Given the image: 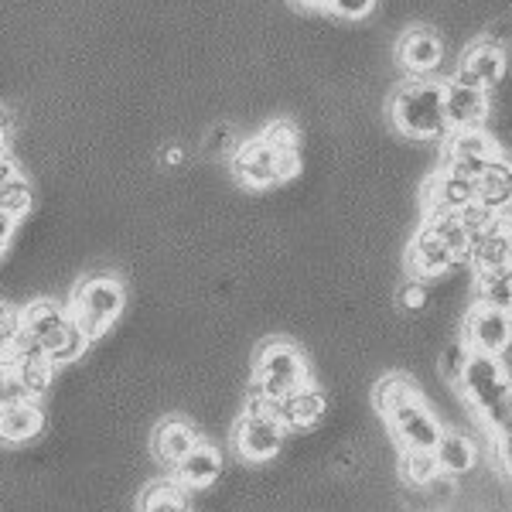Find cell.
I'll use <instances>...</instances> for the list:
<instances>
[{
	"label": "cell",
	"instance_id": "6da1fadb",
	"mask_svg": "<svg viewBox=\"0 0 512 512\" xmlns=\"http://www.w3.org/2000/svg\"><path fill=\"white\" fill-rule=\"evenodd\" d=\"M390 120L410 140H444L448 120H444L441 82L431 76H410L403 86H396L390 99Z\"/></svg>",
	"mask_w": 512,
	"mask_h": 512
},
{
	"label": "cell",
	"instance_id": "7a4b0ae2",
	"mask_svg": "<svg viewBox=\"0 0 512 512\" xmlns=\"http://www.w3.org/2000/svg\"><path fill=\"white\" fill-rule=\"evenodd\" d=\"M21 328L41 345L45 359L52 366H72L89 349L86 335L72 321L69 304H59L55 297H38L21 311Z\"/></svg>",
	"mask_w": 512,
	"mask_h": 512
},
{
	"label": "cell",
	"instance_id": "3957f363",
	"mask_svg": "<svg viewBox=\"0 0 512 512\" xmlns=\"http://www.w3.org/2000/svg\"><path fill=\"white\" fill-rule=\"evenodd\" d=\"M458 390L485 417L492 434L502 431V427H512V376L502 366V355H468Z\"/></svg>",
	"mask_w": 512,
	"mask_h": 512
},
{
	"label": "cell",
	"instance_id": "277c9868",
	"mask_svg": "<svg viewBox=\"0 0 512 512\" xmlns=\"http://www.w3.org/2000/svg\"><path fill=\"white\" fill-rule=\"evenodd\" d=\"M308 383H311L308 359H304V352L294 342H287V338H267L256 349L250 390L280 403L287 393H294L297 386H308Z\"/></svg>",
	"mask_w": 512,
	"mask_h": 512
},
{
	"label": "cell",
	"instance_id": "5b68a950",
	"mask_svg": "<svg viewBox=\"0 0 512 512\" xmlns=\"http://www.w3.org/2000/svg\"><path fill=\"white\" fill-rule=\"evenodd\" d=\"M123 308H127V291H123L120 280L110 274H96V277L82 280L69 301L72 321H76V328L86 335V342H96V338H103L110 332L120 321Z\"/></svg>",
	"mask_w": 512,
	"mask_h": 512
},
{
	"label": "cell",
	"instance_id": "8992f818",
	"mask_svg": "<svg viewBox=\"0 0 512 512\" xmlns=\"http://www.w3.org/2000/svg\"><path fill=\"white\" fill-rule=\"evenodd\" d=\"M284 424L277 414H256V410H243L236 431H233V448L243 461L250 465H267L274 461L280 448H284Z\"/></svg>",
	"mask_w": 512,
	"mask_h": 512
},
{
	"label": "cell",
	"instance_id": "52a82bcc",
	"mask_svg": "<svg viewBox=\"0 0 512 512\" xmlns=\"http://www.w3.org/2000/svg\"><path fill=\"white\" fill-rule=\"evenodd\" d=\"M386 427H390L393 441L400 448H420V451H434L437 441H441L444 427L441 420L434 417V410L427 407L420 396L407 400L403 407H396L393 414H386Z\"/></svg>",
	"mask_w": 512,
	"mask_h": 512
},
{
	"label": "cell",
	"instance_id": "ba28073f",
	"mask_svg": "<svg viewBox=\"0 0 512 512\" xmlns=\"http://www.w3.org/2000/svg\"><path fill=\"white\" fill-rule=\"evenodd\" d=\"M468 352L478 355H506L512 345V311L489 308V304H475L465 315V338Z\"/></svg>",
	"mask_w": 512,
	"mask_h": 512
},
{
	"label": "cell",
	"instance_id": "9c48e42d",
	"mask_svg": "<svg viewBox=\"0 0 512 512\" xmlns=\"http://www.w3.org/2000/svg\"><path fill=\"white\" fill-rule=\"evenodd\" d=\"M233 175L243 181L246 188H256V192L280 185V178H277V151L263 137H253V140H246V144H236V151H233Z\"/></svg>",
	"mask_w": 512,
	"mask_h": 512
},
{
	"label": "cell",
	"instance_id": "30bf717a",
	"mask_svg": "<svg viewBox=\"0 0 512 512\" xmlns=\"http://www.w3.org/2000/svg\"><path fill=\"white\" fill-rule=\"evenodd\" d=\"M506 69H509V62L499 45H492V41H475V45L461 55V65H458V72H454V79L489 93V89H495L506 79Z\"/></svg>",
	"mask_w": 512,
	"mask_h": 512
},
{
	"label": "cell",
	"instance_id": "8fae6325",
	"mask_svg": "<svg viewBox=\"0 0 512 512\" xmlns=\"http://www.w3.org/2000/svg\"><path fill=\"white\" fill-rule=\"evenodd\" d=\"M441 93H444V120H448V130L482 127L485 117H489V93L485 89L451 79L441 82Z\"/></svg>",
	"mask_w": 512,
	"mask_h": 512
},
{
	"label": "cell",
	"instance_id": "7c38bea8",
	"mask_svg": "<svg viewBox=\"0 0 512 512\" xmlns=\"http://www.w3.org/2000/svg\"><path fill=\"white\" fill-rule=\"evenodd\" d=\"M444 59V45L431 28H410L403 31L400 45H396V62L410 72V76H434L437 65Z\"/></svg>",
	"mask_w": 512,
	"mask_h": 512
},
{
	"label": "cell",
	"instance_id": "4fadbf2b",
	"mask_svg": "<svg viewBox=\"0 0 512 512\" xmlns=\"http://www.w3.org/2000/svg\"><path fill=\"white\" fill-rule=\"evenodd\" d=\"M454 256L448 246L437 239L431 229L427 226H420L417 229V236L410 239V250H407V267H410V277L414 280H437V277H444L448 270L454 267Z\"/></svg>",
	"mask_w": 512,
	"mask_h": 512
},
{
	"label": "cell",
	"instance_id": "5bb4252c",
	"mask_svg": "<svg viewBox=\"0 0 512 512\" xmlns=\"http://www.w3.org/2000/svg\"><path fill=\"white\" fill-rule=\"evenodd\" d=\"M175 482L181 485L185 492H202V489H209V485H216L219 482V475H222V454L212 448V444H195L192 451L185 454V458L178 461L175 468Z\"/></svg>",
	"mask_w": 512,
	"mask_h": 512
},
{
	"label": "cell",
	"instance_id": "9a60e30c",
	"mask_svg": "<svg viewBox=\"0 0 512 512\" xmlns=\"http://www.w3.org/2000/svg\"><path fill=\"white\" fill-rule=\"evenodd\" d=\"M195 444H202V434H198V427L188 424V420H161L151 437L154 458L168 468H175Z\"/></svg>",
	"mask_w": 512,
	"mask_h": 512
},
{
	"label": "cell",
	"instance_id": "2e32d148",
	"mask_svg": "<svg viewBox=\"0 0 512 512\" xmlns=\"http://www.w3.org/2000/svg\"><path fill=\"white\" fill-rule=\"evenodd\" d=\"M41 431H45V410L38 407V400L0 407V444L18 448V444L35 441Z\"/></svg>",
	"mask_w": 512,
	"mask_h": 512
},
{
	"label": "cell",
	"instance_id": "e0dca14e",
	"mask_svg": "<svg viewBox=\"0 0 512 512\" xmlns=\"http://www.w3.org/2000/svg\"><path fill=\"white\" fill-rule=\"evenodd\" d=\"M277 417L284 424V431H308L315 427L321 417H325V396H321L315 386H297L294 393H287L284 400L277 403Z\"/></svg>",
	"mask_w": 512,
	"mask_h": 512
},
{
	"label": "cell",
	"instance_id": "ac0fdd59",
	"mask_svg": "<svg viewBox=\"0 0 512 512\" xmlns=\"http://www.w3.org/2000/svg\"><path fill=\"white\" fill-rule=\"evenodd\" d=\"M472 267H475V277H492V274H506L512 270V236L509 233H499V229H485V233L475 236V246H472Z\"/></svg>",
	"mask_w": 512,
	"mask_h": 512
},
{
	"label": "cell",
	"instance_id": "d6986e66",
	"mask_svg": "<svg viewBox=\"0 0 512 512\" xmlns=\"http://www.w3.org/2000/svg\"><path fill=\"white\" fill-rule=\"evenodd\" d=\"M434 458H437V468H441L444 475H465V472H472V468H475L478 448H475V441L468 434L444 431L441 441H437V448H434Z\"/></svg>",
	"mask_w": 512,
	"mask_h": 512
},
{
	"label": "cell",
	"instance_id": "ffe728a7",
	"mask_svg": "<svg viewBox=\"0 0 512 512\" xmlns=\"http://www.w3.org/2000/svg\"><path fill=\"white\" fill-rule=\"evenodd\" d=\"M506 154L485 127L448 130L444 137V158H499Z\"/></svg>",
	"mask_w": 512,
	"mask_h": 512
},
{
	"label": "cell",
	"instance_id": "44dd1931",
	"mask_svg": "<svg viewBox=\"0 0 512 512\" xmlns=\"http://www.w3.org/2000/svg\"><path fill=\"white\" fill-rule=\"evenodd\" d=\"M478 188V202H485L489 209H499L502 202L512 198V158L509 154H499V158H489L485 171L475 181Z\"/></svg>",
	"mask_w": 512,
	"mask_h": 512
},
{
	"label": "cell",
	"instance_id": "7402d4cb",
	"mask_svg": "<svg viewBox=\"0 0 512 512\" xmlns=\"http://www.w3.org/2000/svg\"><path fill=\"white\" fill-rule=\"evenodd\" d=\"M478 198V188L472 178H458V175H448V171H441V175L431 178V185H427V209L431 205H441V209H465L468 202H475Z\"/></svg>",
	"mask_w": 512,
	"mask_h": 512
},
{
	"label": "cell",
	"instance_id": "603a6c76",
	"mask_svg": "<svg viewBox=\"0 0 512 512\" xmlns=\"http://www.w3.org/2000/svg\"><path fill=\"white\" fill-rule=\"evenodd\" d=\"M137 512H188V492L171 482H151L137 499Z\"/></svg>",
	"mask_w": 512,
	"mask_h": 512
},
{
	"label": "cell",
	"instance_id": "cb8c5ba5",
	"mask_svg": "<svg viewBox=\"0 0 512 512\" xmlns=\"http://www.w3.org/2000/svg\"><path fill=\"white\" fill-rule=\"evenodd\" d=\"M417 393V386L410 383L407 376H400V373H390V376H383L376 383V390H373V403H376V410L379 414H393L396 407H403L407 400H414Z\"/></svg>",
	"mask_w": 512,
	"mask_h": 512
},
{
	"label": "cell",
	"instance_id": "d4e9b609",
	"mask_svg": "<svg viewBox=\"0 0 512 512\" xmlns=\"http://www.w3.org/2000/svg\"><path fill=\"white\" fill-rule=\"evenodd\" d=\"M14 369H18V376H21V383L28 386V393H31V400H41L48 390H52V383H55V366L45 359V355H38V359H7Z\"/></svg>",
	"mask_w": 512,
	"mask_h": 512
},
{
	"label": "cell",
	"instance_id": "484cf974",
	"mask_svg": "<svg viewBox=\"0 0 512 512\" xmlns=\"http://www.w3.org/2000/svg\"><path fill=\"white\" fill-rule=\"evenodd\" d=\"M437 472H441V468H437L434 451H420V448H403L400 451V478L410 485V489L427 485Z\"/></svg>",
	"mask_w": 512,
	"mask_h": 512
},
{
	"label": "cell",
	"instance_id": "4316f807",
	"mask_svg": "<svg viewBox=\"0 0 512 512\" xmlns=\"http://www.w3.org/2000/svg\"><path fill=\"white\" fill-rule=\"evenodd\" d=\"M478 304L512 311V270H506V274H492V277H478Z\"/></svg>",
	"mask_w": 512,
	"mask_h": 512
},
{
	"label": "cell",
	"instance_id": "83f0119b",
	"mask_svg": "<svg viewBox=\"0 0 512 512\" xmlns=\"http://www.w3.org/2000/svg\"><path fill=\"white\" fill-rule=\"evenodd\" d=\"M31 185H28V178L24 175H14L11 181H7L4 188H0V209L7 212V216H14V219H24L31 212Z\"/></svg>",
	"mask_w": 512,
	"mask_h": 512
},
{
	"label": "cell",
	"instance_id": "f1b7e54d",
	"mask_svg": "<svg viewBox=\"0 0 512 512\" xmlns=\"http://www.w3.org/2000/svg\"><path fill=\"white\" fill-rule=\"evenodd\" d=\"M263 140H267L274 151H301V127L287 117H277L263 127Z\"/></svg>",
	"mask_w": 512,
	"mask_h": 512
},
{
	"label": "cell",
	"instance_id": "f546056e",
	"mask_svg": "<svg viewBox=\"0 0 512 512\" xmlns=\"http://www.w3.org/2000/svg\"><path fill=\"white\" fill-rule=\"evenodd\" d=\"M31 393L28 386L21 383L18 369L7 359H0V407H14V403H28Z\"/></svg>",
	"mask_w": 512,
	"mask_h": 512
},
{
	"label": "cell",
	"instance_id": "4dcf8cb0",
	"mask_svg": "<svg viewBox=\"0 0 512 512\" xmlns=\"http://www.w3.org/2000/svg\"><path fill=\"white\" fill-rule=\"evenodd\" d=\"M468 345L465 342H451L448 349L441 352V359H437V369H441V376L448 379V383L458 386L461 383V373H465V362H468Z\"/></svg>",
	"mask_w": 512,
	"mask_h": 512
},
{
	"label": "cell",
	"instance_id": "1f68e13d",
	"mask_svg": "<svg viewBox=\"0 0 512 512\" xmlns=\"http://www.w3.org/2000/svg\"><path fill=\"white\" fill-rule=\"evenodd\" d=\"M18 335H21V311L7 308V304L0 301V359H7V355H11Z\"/></svg>",
	"mask_w": 512,
	"mask_h": 512
},
{
	"label": "cell",
	"instance_id": "d6a6232c",
	"mask_svg": "<svg viewBox=\"0 0 512 512\" xmlns=\"http://www.w3.org/2000/svg\"><path fill=\"white\" fill-rule=\"evenodd\" d=\"M417 492L424 495V499L431 502V506H441V509H444V506H451V502H454V492H458V489H454V478H451V475L437 472V475L431 478V482L420 485Z\"/></svg>",
	"mask_w": 512,
	"mask_h": 512
},
{
	"label": "cell",
	"instance_id": "836d02e7",
	"mask_svg": "<svg viewBox=\"0 0 512 512\" xmlns=\"http://www.w3.org/2000/svg\"><path fill=\"white\" fill-rule=\"evenodd\" d=\"M328 11L342 21H366L376 11V0H328Z\"/></svg>",
	"mask_w": 512,
	"mask_h": 512
},
{
	"label": "cell",
	"instance_id": "e575fe53",
	"mask_svg": "<svg viewBox=\"0 0 512 512\" xmlns=\"http://www.w3.org/2000/svg\"><path fill=\"white\" fill-rule=\"evenodd\" d=\"M396 301H400V308H403V311H424V308H427V284H424V280H414V277H410L407 284L400 287Z\"/></svg>",
	"mask_w": 512,
	"mask_h": 512
},
{
	"label": "cell",
	"instance_id": "d590c367",
	"mask_svg": "<svg viewBox=\"0 0 512 512\" xmlns=\"http://www.w3.org/2000/svg\"><path fill=\"white\" fill-rule=\"evenodd\" d=\"M205 151H209V154H233L236 151L233 127H229V123H219V127H212L209 137H205Z\"/></svg>",
	"mask_w": 512,
	"mask_h": 512
},
{
	"label": "cell",
	"instance_id": "8d00e7d4",
	"mask_svg": "<svg viewBox=\"0 0 512 512\" xmlns=\"http://www.w3.org/2000/svg\"><path fill=\"white\" fill-rule=\"evenodd\" d=\"M495 461L506 475H512V427L495 431Z\"/></svg>",
	"mask_w": 512,
	"mask_h": 512
},
{
	"label": "cell",
	"instance_id": "74e56055",
	"mask_svg": "<svg viewBox=\"0 0 512 512\" xmlns=\"http://www.w3.org/2000/svg\"><path fill=\"white\" fill-rule=\"evenodd\" d=\"M14 233H18V219H14V216H7V212L0 209V253H4L7 246H11Z\"/></svg>",
	"mask_w": 512,
	"mask_h": 512
},
{
	"label": "cell",
	"instance_id": "f35d334b",
	"mask_svg": "<svg viewBox=\"0 0 512 512\" xmlns=\"http://www.w3.org/2000/svg\"><path fill=\"white\" fill-rule=\"evenodd\" d=\"M492 226L499 229V233H509L512 236V198H509V202H502L499 209H495Z\"/></svg>",
	"mask_w": 512,
	"mask_h": 512
},
{
	"label": "cell",
	"instance_id": "ab89813d",
	"mask_svg": "<svg viewBox=\"0 0 512 512\" xmlns=\"http://www.w3.org/2000/svg\"><path fill=\"white\" fill-rule=\"evenodd\" d=\"M14 175H18V164H14V158H11V151H7V147H0V188H4Z\"/></svg>",
	"mask_w": 512,
	"mask_h": 512
},
{
	"label": "cell",
	"instance_id": "60d3db41",
	"mask_svg": "<svg viewBox=\"0 0 512 512\" xmlns=\"http://www.w3.org/2000/svg\"><path fill=\"white\" fill-rule=\"evenodd\" d=\"M14 137V113L7 106H0V147H7Z\"/></svg>",
	"mask_w": 512,
	"mask_h": 512
},
{
	"label": "cell",
	"instance_id": "b9f144b4",
	"mask_svg": "<svg viewBox=\"0 0 512 512\" xmlns=\"http://www.w3.org/2000/svg\"><path fill=\"white\" fill-rule=\"evenodd\" d=\"M291 4L304 7V11H325V7H328V0H291Z\"/></svg>",
	"mask_w": 512,
	"mask_h": 512
},
{
	"label": "cell",
	"instance_id": "7bdbcfd3",
	"mask_svg": "<svg viewBox=\"0 0 512 512\" xmlns=\"http://www.w3.org/2000/svg\"><path fill=\"white\" fill-rule=\"evenodd\" d=\"M181 158H185V154H181V147H168V151H164V161H168V164H178Z\"/></svg>",
	"mask_w": 512,
	"mask_h": 512
}]
</instances>
